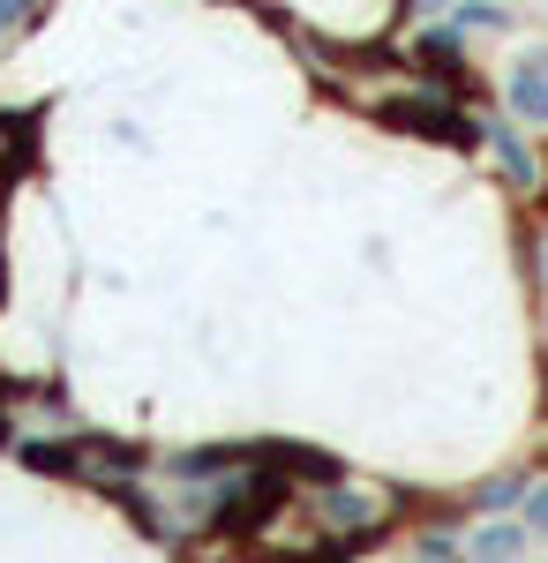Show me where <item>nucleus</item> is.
I'll list each match as a JSON object with an SVG mask.
<instances>
[{
	"mask_svg": "<svg viewBox=\"0 0 548 563\" xmlns=\"http://www.w3.org/2000/svg\"><path fill=\"white\" fill-rule=\"evenodd\" d=\"M481 143L496 151V174H504L511 188H541V166L526 158V143H518V121H511V113H481Z\"/></svg>",
	"mask_w": 548,
	"mask_h": 563,
	"instance_id": "f257e3e1",
	"label": "nucleus"
},
{
	"mask_svg": "<svg viewBox=\"0 0 548 563\" xmlns=\"http://www.w3.org/2000/svg\"><path fill=\"white\" fill-rule=\"evenodd\" d=\"M233 466H249V451H241V443H196V451L166 459V474L180 481V488H211V481H226Z\"/></svg>",
	"mask_w": 548,
	"mask_h": 563,
	"instance_id": "f03ea898",
	"label": "nucleus"
},
{
	"mask_svg": "<svg viewBox=\"0 0 548 563\" xmlns=\"http://www.w3.org/2000/svg\"><path fill=\"white\" fill-rule=\"evenodd\" d=\"M316 511H324V519L338 526V533H369V526H376V488H361V481H324V504H316Z\"/></svg>",
	"mask_w": 548,
	"mask_h": 563,
	"instance_id": "7ed1b4c3",
	"label": "nucleus"
},
{
	"mask_svg": "<svg viewBox=\"0 0 548 563\" xmlns=\"http://www.w3.org/2000/svg\"><path fill=\"white\" fill-rule=\"evenodd\" d=\"M504 113L526 121V129H548V68L541 60H518L504 76Z\"/></svg>",
	"mask_w": 548,
	"mask_h": 563,
	"instance_id": "20e7f679",
	"label": "nucleus"
},
{
	"mask_svg": "<svg viewBox=\"0 0 548 563\" xmlns=\"http://www.w3.org/2000/svg\"><path fill=\"white\" fill-rule=\"evenodd\" d=\"M526 541H534V533H526L518 519H481V526H473V541H465V556H473V563H518V556H526Z\"/></svg>",
	"mask_w": 548,
	"mask_h": 563,
	"instance_id": "39448f33",
	"label": "nucleus"
},
{
	"mask_svg": "<svg viewBox=\"0 0 548 563\" xmlns=\"http://www.w3.org/2000/svg\"><path fill=\"white\" fill-rule=\"evenodd\" d=\"M414 60H421V68H436V76H459V68H465L459 23H428L421 38H414Z\"/></svg>",
	"mask_w": 548,
	"mask_h": 563,
	"instance_id": "423d86ee",
	"label": "nucleus"
},
{
	"mask_svg": "<svg viewBox=\"0 0 548 563\" xmlns=\"http://www.w3.org/2000/svg\"><path fill=\"white\" fill-rule=\"evenodd\" d=\"M526 481H534V474H518V466H511V474H489L481 488H473V511H481V519H504V511H518Z\"/></svg>",
	"mask_w": 548,
	"mask_h": 563,
	"instance_id": "0eeeda50",
	"label": "nucleus"
},
{
	"mask_svg": "<svg viewBox=\"0 0 548 563\" xmlns=\"http://www.w3.org/2000/svg\"><path fill=\"white\" fill-rule=\"evenodd\" d=\"M451 23L459 31H511V8H496V0H451Z\"/></svg>",
	"mask_w": 548,
	"mask_h": 563,
	"instance_id": "6e6552de",
	"label": "nucleus"
},
{
	"mask_svg": "<svg viewBox=\"0 0 548 563\" xmlns=\"http://www.w3.org/2000/svg\"><path fill=\"white\" fill-rule=\"evenodd\" d=\"M518 526H526L534 541H548V474L526 481V496H518Z\"/></svg>",
	"mask_w": 548,
	"mask_h": 563,
	"instance_id": "1a4fd4ad",
	"label": "nucleus"
},
{
	"mask_svg": "<svg viewBox=\"0 0 548 563\" xmlns=\"http://www.w3.org/2000/svg\"><path fill=\"white\" fill-rule=\"evenodd\" d=\"M414 556H421V563H473V556H465V541L451 533V526H428V533H421V549H414Z\"/></svg>",
	"mask_w": 548,
	"mask_h": 563,
	"instance_id": "9d476101",
	"label": "nucleus"
},
{
	"mask_svg": "<svg viewBox=\"0 0 548 563\" xmlns=\"http://www.w3.org/2000/svg\"><path fill=\"white\" fill-rule=\"evenodd\" d=\"M23 459H31V466H39V474H68V466H76V451H68V443H23Z\"/></svg>",
	"mask_w": 548,
	"mask_h": 563,
	"instance_id": "9b49d317",
	"label": "nucleus"
},
{
	"mask_svg": "<svg viewBox=\"0 0 548 563\" xmlns=\"http://www.w3.org/2000/svg\"><path fill=\"white\" fill-rule=\"evenodd\" d=\"M31 8H39V0H0V38H8L15 23H31Z\"/></svg>",
	"mask_w": 548,
	"mask_h": 563,
	"instance_id": "f8f14e48",
	"label": "nucleus"
},
{
	"mask_svg": "<svg viewBox=\"0 0 548 563\" xmlns=\"http://www.w3.org/2000/svg\"><path fill=\"white\" fill-rule=\"evenodd\" d=\"M421 15H451V0H421Z\"/></svg>",
	"mask_w": 548,
	"mask_h": 563,
	"instance_id": "ddd939ff",
	"label": "nucleus"
},
{
	"mask_svg": "<svg viewBox=\"0 0 548 563\" xmlns=\"http://www.w3.org/2000/svg\"><path fill=\"white\" fill-rule=\"evenodd\" d=\"M541 271H548V233H541Z\"/></svg>",
	"mask_w": 548,
	"mask_h": 563,
	"instance_id": "4468645a",
	"label": "nucleus"
},
{
	"mask_svg": "<svg viewBox=\"0 0 548 563\" xmlns=\"http://www.w3.org/2000/svg\"><path fill=\"white\" fill-rule=\"evenodd\" d=\"M0 135H8V121H0Z\"/></svg>",
	"mask_w": 548,
	"mask_h": 563,
	"instance_id": "2eb2a0df",
	"label": "nucleus"
},
{
	"mask_svg": "<svg viewBox=\"0 0 548 563\" xmlns=\"http://www.w3.org/2000/svg\"><path fill=\"white\" fill-rule=\"evenodd\" d=\"M414 563H421V556H414Z\"/></svg>",
	"mask_w": 548,
	"mask_h": 563,
	"instance_id": "dca6fc26",
	"label": "nucleus"
}]
</instances>
